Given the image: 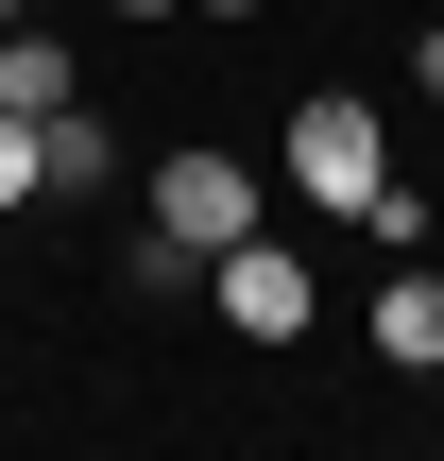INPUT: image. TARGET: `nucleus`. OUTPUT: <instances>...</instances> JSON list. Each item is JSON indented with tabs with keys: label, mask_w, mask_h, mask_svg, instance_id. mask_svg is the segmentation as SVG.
Masks as SVG:
<instances>
[{
	"label": "nucleus",
	"mask_w": 444,
	"mask_h": 461,
	"mask_svg": "<svg viewBox=\"0 0 444 461\" xmlns=\"http://www.w3.org/2000/svg\"><path fill=\"white\" fill-rule=\"evenodd\" d=\"M103 171H120V120L103 103H51L34 120V188H103Z\"/></svg>",
	"instance_id": "obj_5"
},
{
	"label": "nucleus",
	"mask_w": 444,
	"mask_h": 461,
	"mask_svg": "<svg viewBox=\"0 0 444 461\" xmlns=\"http://www.w3.org/2000/svg\"><path fill=\"white\" fill-rule=\"evenodd\" d=\"M0 17H34V0H0Z\"/></svg>",
	"instance_id": "obj_11"
},
{
	"label": "nucleus",
	"mask_w": 444,
	"mask_h": 461,
	"mask_svg": "<svg viewBox=\"0 0 444 461\" xmlns=\"http://www.w3.org/2000/svg\"><path fill=\"white\" fill-rule=\"evenodd\" d=\"M154 222H171L188 257H222V240H257V154H222V137H188V154H154Z\"/></svg>",
	"instance_id": "obj_2"
},
{
	"label": "nucleus",
	"mask_w": 444,
	"mask_h": 461,
	"mask_svg": "<svg viewBox=\"0 0 444 461\" xmlns=\"http://www.w3.org/2000/svg\"><path fill=\"white\" fill-rule=\"evenodd\" d=\"M274 171H291L308 205H342V222H359V205L394 188V137H376V103H359V86H325V103H291V154H274Z\"/></svg>",
	"instance_id": "obj_1"
},
{
	"label": "nucleus",
	"mask_w": 444,
	"mask_h": 461,
	"mask_svg": "<svg viewBox=\"0 0 444 461\" xmlns=\"http://www.w3.org/2000/svg\"><path fill=\"white\" fill-rule=\"evenodd\" d=\"M103 17H188V0H103Z\"/></svg>",
	"instance_id": "obj_9"
},
{
	"label": "nucleus",
	"mask_w": 444,
	"mask_h": 461,
	"mask_svg": "<svg viewBox=\"0 0 444 461\" xmlns=\"http://www.w3.org/2000/svg\"><path fill=\"white\" fill-rule=\"evenodd\" d=\"M17 205H34V120L0 103V222H17Z\"/></svg>",
	"instance_id": "obj_7"
},
{
	"label": "nucleus",
	"mask_w": 444,
	"mask_h": 461,
	"mask_svg": "<svg viewBox=\"0 0 444 461\" xmlns=\"http://www.w3.org/2000/svg\"><path fill=\"white\" fill-rule=\"evenodd\" d=\"M222 17H274V0H222Z\"/></svg>",
	"instance_id": "obj_10"
},
{
	"label": "nucleus",
	"mask_w": 444,
	"mask_h": 461,
	"mask_svg": "<svg viewBox=\"0 0 444 461\" xmlns=\"http://www.w3.org/2000/svg\"><path fill=\"white\" fill-rule=\"evenodd\" d=\"M411 68H428V103H444V17H428V34H411Z\"/></svg>",
	"instance_id": "obj_8"
},
{
	"label": "nucleus",
	"mask_w": 444,
	"mask_h": 461,
	"mask_svg": "<svg viewBox=\"0 0 444 461\" xmlns=\"http://www.w3.org/2000/svg\"><path fill=\"white\" fill-rule=\"evenodd\" d=\"M0 103H17V120H51V103H86V86H68V34H34V17H0Z\"/></svg>",
	"instance_id": "obj_6"
},
{
	"label": "nucleus",
	"mask_w": 444,
	"mask_h": 461,
	"mask_svg": "<svg viewBox=\"0 0 444 461\" xmlns=\"http://www.w3.org/2000/svg\"><path fill=\"white\" fill-rule=\"evenodd\" d=\"M376 359H394V376H444V257L376 291Z\"/></svg>",
	"instance_id": "obj_4"
},
{
	"label": "nucleus",
	"mask_w": 444,
	"mask_h": 461,
	"mask_svg": "<svg viewBox=\"0 0 444 461\" xmlns=\"http://www.w3.org/2000/svg\"><path fill=\"white\" fill-rule=\"evenodd\" d=\"M205 291H222V325H240V342H308V308H325L291 240H222V257H205Z\"/></svg>",
	"instance_id": "obj_3"
}]
</instances>
